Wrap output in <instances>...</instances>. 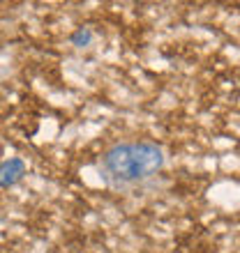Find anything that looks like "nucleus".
I'll list each match as a JSON object with an SVG mask.
<instances>
[{"label": "nucleus", "instance_id": "obj_2", "mask_svg": "<svg viewBox=\"0 0 240 253\" xmlns=\"http://www.w3.org/2000/svg\"><path fill=\"white\" fill-rule=\"evenodd\" d=\"M26 175V161L19 159V157H12L0 164V189H7L16 184Z\"/></svg>", "mask_w": 240, "mask_h": 253}, {"label": "nucleus", "instance_id": "obj_1", "mask_svg": "<svg viewBox=\"0 0 240 253\" xmlns=\"http://www.w3.org/2000/svg\"><path fill=\"white\" fill-rule=\"evenodd\" d=\"M164 166V152L157 143L134 140L118 143L104 152L100 161V173L111 187H132L153 177Z\"/></svg>", "mask_w": 240, "mask_h": 253}, {"label": "nucleus", "instance_id": "obj_3", "mask_svg": "<svg viewBox=\"0 0 240 253\" xmlns=\"http://www.w3.org/2000/svg\"><path fill=\"white\" fill-rule=\"evenodd\" d=\"M69 40H72L74 46L83 48V46H88V44L93 42V33H90L88 28H79L76 33H72V37H69Z\"/></svg>", "mask_w": 240, "mask_h": 253}]
</instances>
